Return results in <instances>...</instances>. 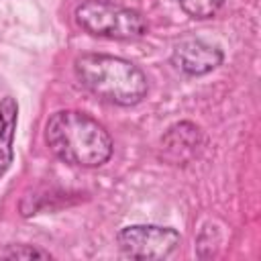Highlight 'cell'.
Listing matches in <instances>:
<instances>
[{
	"mask_svg": "<svg viewBox=\"0 0 261 261\" xmlns=\"http://www.w3.org/2000/svg\"><path fill=\"white\" fill-rule=\"evenodd\" d=\"M73 73L82 88L116 106H135L149 92L143 69L116 55L84 53L73 61Z\"/></svg>",
	"mask_w": 261,
	"mask_h": 261,
	"instance_id": "7a4b0ae2",
	"label": "cell"
},
{
	"mask_svg": "<svg viewBox=\"0 0 261 261\" xmlns=\"http://www.w3.org/2000/svg\"><path fill=\"white\" fill-rule=\"evenodd\" d=\"M75 24L92 35L114 41H135L147 33V20L141 12L114 4L110 0H86L73 12Z\"/></svg>",
	"mask_w": 261,
	"mask_h": 261,
	"instance_id": "3957f363",
	"label": "cell"
},
{
	"mask_svg": "<svg viewBox=\"0 0 261 261\" xmlns=\"http://www.w3.org/2000/svg\"><path fill=\"white\" fill-rule=\"evenodd\" d=\"M204 137L200 126L190 120L171 124L161 137V159L169 165H188L202 149Z\"/></svg>",
	"mask_w": 261,
	"mask_h": 261,
	"instance_id": "8992f818",
	"label": "cell"
},
{
	"mask_svg": "<svg viewBox=\"0 0 261 261\" xmlns=\"http://www.w3.org/2000/svg\"><path fill=\"white\" fill-rule=\"evenodd\" d=\"M116 245L130 259H167L181 245V234L171 226L128 224L116 232Z\"/></svg>",
	"mask_w": 261,
	"mask_h": 261,
	"instance_id": "277c9868",
	"label": "cell"
},
{
	"mask_svg": "<svg viewBox=\"0 0 261 261\" xmlns=\"http://www.w3.org/2000/svg\"><path fill=\"white\" fill-rule=\"evenodd\" d=\"M222 59H224V53L216 45H210L196 37H188L175 43L171 57H169L171 65L177 71L192 75V77L210 73L222 63Z\"/></svg>",
	"mask_w": 261,
	"mask_h": 261,
	"instance_id": "5b68a950",
	"label": "cell"
},
{
	"mask_svg": "<svg viewBox=\"0 0 261 261\" xmlns=\"http://www.w3.org/2000/svg\"><path fill=\"white\" fill-rule=\"evenodd\" d=\"M2 259H51L53 255L35 245H8L0 251Z\"/></svg>",
	"mask_w": 261,
	"mask_h": 261,
	"instance_id": "9c48e42d",
	"label": "cell"
},
{
	"mask_svg": "<svg viewBox=\"0 0 261 261\" xmlns=\"http://www.w3.org/2000/svg\"><path fill=\"white\" fill-rule=\"evenodd\" d=\"M45 143L57 159L84 169L102 167L114 151L106 126L90 114L73 108L57 110L47 118Z\"/></svg>",
	"mask_w": 261,
	"mask_h": 261,
	"instance_id": "6da1fadb",
	"label": "cell"
},
{
	"mask_svg": "<svg viewBox=\"0 0 261 261\" xmlns=\"http://www.w3.org/2000/svg\"><path fill=\"white\" fill-rule=\"evenodd\" d=\"M18 124V102L12 96L0 100V179L14 161V135Z\"/></svg>",
	"mask_w": 261,
	"mask_h": 261,
	"instance_id": "52a82bcc",
	"label": "cell"
},
{
	"mask_svg": "<svg viewBox=\"0 0 261 261\" xmlns=\"http://www.w3.org/2000/svg\"><path fill=\"white\" fill-rule=\"evenodd\" d=\"M226 0H177L179 8L196 18V20H206V18H212L224 4Z\"/></svg>",
	"mask_w": 261,
	"mask_h": 261,
	"instance_id": "ba28073f",
	"label": "cell"
}]
</instances>
